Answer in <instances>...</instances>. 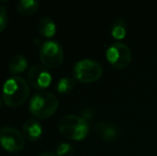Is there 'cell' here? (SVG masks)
I'll return each mask as SVG.
<instances>
[{
	"instance_id": "cell-20",
	"label": "cell",
	"mask_w": 157,
	"mask_h": 156,
	"mask_svg": "<svg viewBox=\"0 0 157 156\" xmlns=\"http://www.w3.org/2000/svg\"><path fill=\"white\" fill-rule=\"evenodd\" d=\"M1 106H2V101H1V98H0V109H1Z\"/></svg>"
},
{
	"instance_id": "cell-10",
	"label": "cell",
	"mask_w": 157,
	"mask_h": 156,
	"mask_svg": "<svg viewBox=\"0 0 157 156\" xmlns=\"http://www.w3.org/2000/svg\"><path fill=\"white\" fill-rule=\"evenodd\" d=\"M24 137L29 141H36L43 134V127L41 123L35 119H28L23 125Z\"/></svg>"
},
{
	"instance_id": "cell-17",
	"label": "cell",
	"mask_w": 157,
	"mask_h": 156,
	"mask_svg": "<svg viewBox=\"0 0 157 156\" xmlns=\"http://www.w3.org/2000/svg\"><path fill=\"white\" fill-rule=\"evenodd\" d=\"M8 24V12L3 6L0 4V33L6 29Z\"/></svg>"
},
{
	"instance_id": "cell-11",
	"label": "cell",
	"mask_w": 157,
	"mask_h": 156,
	"mask_svg": "<svg viewBox=\"0 0 157 156\" xmlns=\"http://www.w3.org/2000/svg\"><path fill=\"white\" fill-rule=\"evenodd\" d=\"M28 69V60L23 55H15L10 59L9 62V71L10 73L14 74H21L25 72Z\"/></svg>"
},
{
	"instance_id": "cell-19",
	"label": "cell",
	"mask_w": 157,
	"mask_h": 156,
	"mask_svg": "<svg viewBox=\"0 0 157 156\" xmlns=\"http://www.w3.org/2000/svg\"><path fill=\"white\" fill-rule=\"evenodd\" d=\"M37 156H57L55 153H52V152H43V153H41L40 155H37Z\"/></svg>"
},
{
	"instance_id": "cell-15",
	"label": "cell",
	"mask_w": 157,
	"mask_h": 156,
	"mask_svg": "<svg viewBox=\"0 0 157 156\" xmlns=\"http://www.w3.org/2000/svg\"><path fill=\"white\" fill-rule=\"evenodd\" d=\"M75 88V79L72 77H63L57 83V91L60 94H66Z\"/></svg>"
},
{
	"instance_id": "cell-6",
	"label": "cell",
	"mask_w": 157,
	"mask_h": 156,
	"mask_svg": "<svg viewBox=\"0 0 157 156\" xmlns=\"http://www.w3.org/2000/svg\"><path fill=\"white\" fill-rule=\"evenodd\" d=\"M106 59L117 69H126L132 62V50L122 42H114L106 49Z\"/></svg>"
},
{
	"instance_id": "cell-9",
	"label": "cell",
	"mask_w": 157,
	"mask_h": 156,
	"mask_svg": "<svg viewBox=\"0 0 157 156\" xmlns=\"http://www.w3.org/2000/svg\"><path fill=\"white\" fill-rule=\"evenodd\" d=\"M94 131L98 135V137L105 141L116 140L121 134L119 126H117L113 123L106 122V121H98L95 124Z\"/></svg>"
},
{
	"instance_id": "cell-14",
	"label": "cell",
	"mask_w": 157,
	"mask_h": 156,
	"mask_svg": "<svg viewBox=\"0 0 157 156\" xmlns=\"http://www.w3.org/2000/svg\"><path fill=\"white\" fill-rule=\"evenodd\" d=\"M127 33V25L123 19L118 18L111 25V36L116 40H122Z\"/></svg>"
},
{
	"instance_id": "cell-7",
	"label": "cell",
	"mask_w": 157,
	"mask_h": 156,
	"mask_svg": "<svg viewBox=\"0 0 157 156\" xmlns=\"http://www.w3.org/2000/svg\"><path fill=\"white\" fill-rule=\"evenodd\" d=\"M0 146L8 152H21L25 146V137L18 129L4 126L0 128Z\"/></svg>"
},
{
	"instance_id": "cell-2",
	"label": "cell",
	"mask_w": 157,
	"mask_h": 156,
	"mask_svg": "<svg viewBox=\"0 0 157 156\" xmlns=\"http://www.w3.org/2000/svg\"><path fill=\"white\" fill-rule=\"evenodd\" d=\"M59 133L66 139L80 141L88 136L90 131L89 123L81 116L65 115L59 120Z\"/></svg>"
},
{
	"instance_id": "cell-4",
	"label": "cell",
	"mask_w": 157,
	"mask_h": 156,
	"mask_svg": "<svg viewBox=\"0 0 157 156\" xmlns=\"http://www.w3.org/2000/svg\"><path fill=\"white\" fill-rule=\"evenodd\" d=\"M74 77L83 83L94 82L103 76L104 70L99 62L93 59H81L74 65Z\"/></svg>"
},
{
	"instance_id": "cell-8",
	"label": "cell",
	"mask_w": 157,
	"mask_h": 156,
	"mask_svg": "<svg viewBox=\"0 0 157 156\" xmlns=\"http://www.w3.org/2000/svg\"><path fill=\"white\" fill-rule=\"evenodd\" d=\"M28 83L32 88L43 90L52 83V75L44 65L34 64L28 71Z\"/></svg>"
},
{
	"instance_id": "cell-1",
	"label": "cell",
	"mask_w": 157,
	"mask_h": 156,
	"mask_svg": "<svg viewBox=\"0 0 157 156\" xmlns=\"http://www.w3.org/2000/svg\"><path fill=\"white\" fill-rule=\"evenodd\" d=\"M30 86L23 77L14 76L6 79L2 86V102L9 107H18L28 100Z\"/></svg>"
},
{
	"instance_id": "cell-13",
	"label": "cell",
	"mask_w": 157,
	"mask_h": 156,
	"mask_svg": "<svg viewBox=\"0 0 157 156\" xmlns=\"http://www.w3.org/2000/svg\"><path fill=\"white\" fill-rule=\"evenodd\" d=\"M57 27L52 17H43L39 23V32L45 38H52L56 34Z\"/></svg>"
},
{
	"instance_id": "cell-5",
	"label": "cell",
	"mask_w": 157,
	"mask_h": 156,
	"mask_svg": "<svg viewBox=\"0 0 157 156\" xmlns=\"http://www.w3.org/2000/svg\"><path fill=\"white\" fill-rule=\"evenodd\" d=\"M40 59L46 69H58L63 62V48L56 41H46L42 44L40 49Z\"/></svg>"
},
{
	"instance_id": "cell-18",
	"label": "cell",
	"mask_w": 157,
	"mask_h": 156,
	"mask_svg": "<svg viewBox=\"0 0 157 156\" xmlns=\"http://www.w3.org/2000/svg\"><path fill=\"white\" fill-rule=\"evenodd\" d=\"M94 116V110L91 108H86L83 109L82 111H81V117H82L85 120H89V119H91L92 117Z\"/></svg>"
},
{
	"instance_id": "cell-16",
	"label": "cell",
	"mask_w": 157,
	"mask_h": 156,
	"mask_svg": "<svg viewBox=\"0 0 157 156\" xmlns=\"http://www.w3.org/2000/svg\"><path fill=\"white\" fill-rule=\"evenodd\" d=\"M75 149L74 146L71 143H67V142H62L60 143L58 146H57L56 150V155L57 156H71L74 153Z\"/></svg>"
},
{
	"instance_id": "cell-3",
	"label": "cell",
	"mask_w": 157,
	"mask_h": 156,
	"mask_svg": "<svg viewBox=\"0 0 157 156\" xmlns=\"http://www.w3.org/2000/svg\"><path fill=\"white\" fill-rule=\"evenodd\" d=\"M59 101L49 92H39L31 97L29 103L30 113L36 119H47L56 113Z\"/></svg>"
},
{
	"instance_id": "cell-12",
	"label": "cell",
	"mask_w": 157,
	"mask_h": 156,
	"mask_svg": "<svg viewBox=\"0 0 157 156\" xmlns=\"http://www.w3.org/2000/svg\"><path fill=\"white\" fill-rule=\"evenodd\" d=\"M40 8V3L35 0H21L17 3V12L23 16H31Z\"/></svg>"
}]
</instances>
